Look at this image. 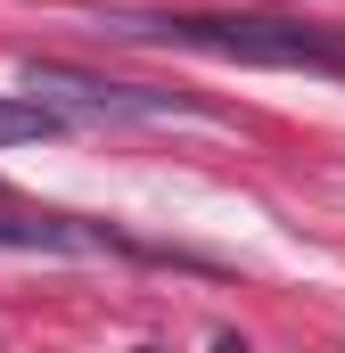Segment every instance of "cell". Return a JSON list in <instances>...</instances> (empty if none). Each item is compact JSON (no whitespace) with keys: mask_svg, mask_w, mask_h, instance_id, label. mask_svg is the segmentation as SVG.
I'll return each instance as SVG.
<instances>
[{"mask_svg":"<svg viewBox=\"0 0 345 353\" xmlns=\"http://www.w3.org/2000/svg\"><path fill=\"white\" fill-rule=\"evenodd\" d=\"M99 33L172 41V50H206V58H239V66H321V74H345L337 33L288 25V17H99Z\"/></svg>","mask_w":345,"mask_h":353,"instance_id":"obj_1","label":"cell"},{"mask_svg":"<svg viewBox=\"0 0 345 353\" xmlns=\"http://www.w3.org/2000/svg\"><path fill=\"white\" fill-rule=\"evenodd\" d=\"M25 83H33V107H50V115H90V123H165V115H197V107L172 99V90L99 83V74H75V66H25Z\"/></svg>","mask_w":345,"mask_h":353,"instance_id":"obj_2","label":"cell"},{"mask_svg":"<svg viewBox=\"0 0 345 353\" xmlns=\"http://www.w3.org/2000/svg\"><path fill=\"white\" fill-rule=\"evenodd\" d=\"M0 247L8 255H83V247H115L107 230H75V222H17V214H0Z\"/></svg>","mask_w":345,"mask_h":353,"instance_id":"obj_3","label":"cell"},{"mask_svg":"<svg viewBox=\"0 0 345 353\" xmlns=\"http://www.w3.org/2000/svg\"><path fill=\"white\" fill-rule=\"evenodd\" d=\"M50 132H58L50 107H33V99H0V148H17V140H50Z\"/></svg>","mask_w":345,"mask_h":353,"instance_id":"obj_4","label":"cell"},{"mask_svg":"<svg viewBox=\"0 0 345 353\" xmlns=\"http://www.w3.org/2000/svg\"><path fill=\"white\" fill-rule=\"evenodd\" d=\"M214 353H247V337H214Z\"/></svg>","mask_w":345,"mask_h":353,"instance_id":"obj_5","label":"cell"}]
</instances>
